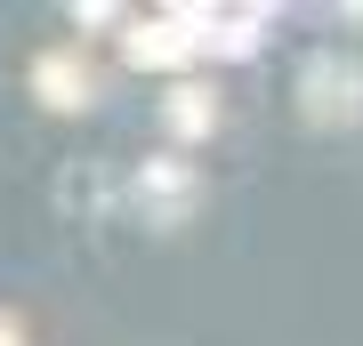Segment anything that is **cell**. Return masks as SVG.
Masks as SVG:
<instances>
[{
    "label": "cell",
    "instance_id": "obj_1",
    "mask_svg": "<svg viewBox=\"0 0 363 346\" xmlns=\"http://www.w3.org/2000/svg\"><path fill=\"white\" fill-rule=\"evenodd\" d=\"M298 113H307L315 129H347L363 113V73L347 57H315L307 73H298Z\"/></svg>",
    "mask_w": 363,
    "mask_h": 346
},
{
    "label": "cell",
    "instance_id": "obj_2",
    "mask_svg": "<svg viewBox=\"0 0 363 346\" xmlns=\"http://www.w3.org/2000/svg\"><path fill=\"white\" fill-rule=\"evenodd\" d=\"M121 57L138 64V73H186V64H202V49H194V33L178 25V16H130L121 25Z\"/></svg>",
    "mask_w": 363,
    "mask_h": 346
},
{
    "label": "cell",
    "instance_id": "obj_3",
    "mask_svg": "<svg viewBox=\"0 0 363 346\" xmlns=\"http://www.w3.org/2000/svg\"><path fill=\"white\" fill-rule=\"evenodd\" d=\"M186 33H194L202 57H250L274 25V8H169Z\"/></svg>",
    "mask_w": 363,
    "mask_h": 346
},
{
    "label": "cell",
    "instance_id": "obj_4",
    "mask_svg": "<svg viewBox=\"0 0 363 346\" xmlns=\"http://www.w3.org/2000/svg\"><path fill=\"white\" fill-rule=\"evenodd\" d=\"M194 185H202V178H194L178 154H154V161L138 169V209H145L154 226H178L186 209H194Z\"/></svg>",
    "mask_w": 363,
    "mask_h": 346
},
{
    "label": "cell",
    "instance_id": "obj_5",
    "mask_svg": "<svg viewBox=\"0 0 363 346\" xmlns=\"http://www.w3.org/2000/svg\"><path fill=\"white\" fill-rule=\"evenodd\" d=\"M33 97L49 105V113H81L97 89H89V57H73V49H49V57H33Z\"/></svg>",
    "mask_w": 363,
    "mask_h": 346
},
{
    "label": "cell",
    "instance_id": "obj_6",
    "mask_svg": "<svg viewBox=\"0 0 363 346\" xmlns=\"http://www.w3.org/2000/svg\"><path fill=\"white\" fill-rule=\"evenodd\" d=\"M162 121H169V137H178V145H202L210 129H218V89H210V81H178L169 105H162Z\"/></svg>",
    "mask_w": 363,
    "mask_h": 346
},
{
    "label": "cell",
    "instance_id": "obj_7",
    "mask_svg": "<svg viewBox=\"0 0 363 346\" xmlns=\"http://www.w3.org/2000/svg\"><path fill=\"white\" fill-rule=\"evenodd\" d=\"M0 346H25V330H16V314H0Z\"/></svg>",
    "mask_w": 363,
    "mask_h": 346
},
{
    "label": "cell",
    "instance_id": "obj_8",
    "mask_svg": "<svg viewBox=\"0 0 363 346\" xmlns=\"http://www.w3.org/2000/svg\"><path fill=\"white\" fill-rule=\"evenodd\" d=\"M355 16H363V8H355Z\"/></svg>",
    "mask_w": 363,
    "mask_h": 346
}]
</instances>
